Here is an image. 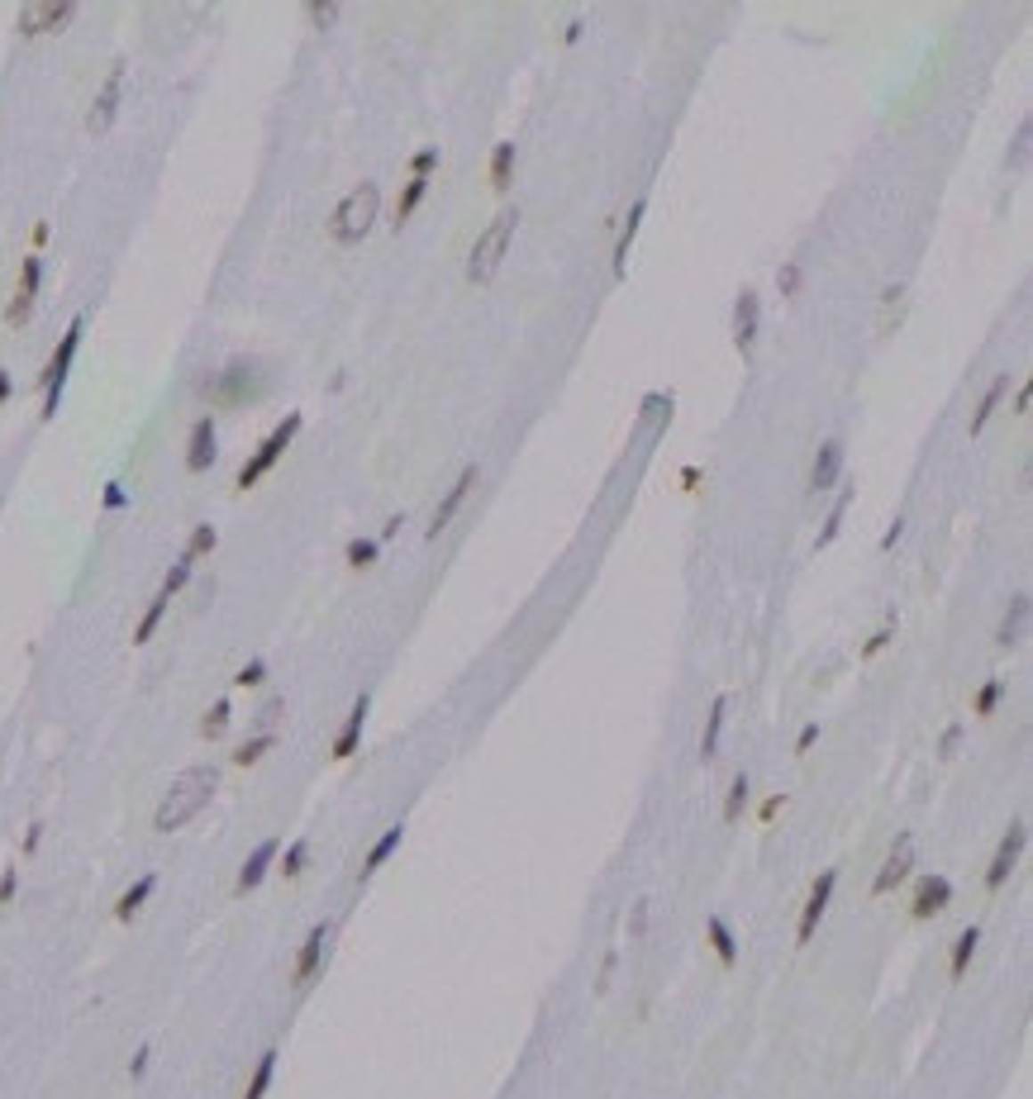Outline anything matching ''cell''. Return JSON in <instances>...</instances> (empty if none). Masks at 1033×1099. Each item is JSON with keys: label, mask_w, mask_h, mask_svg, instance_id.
Instances as JSON below:
<instances>
[{"label": "cell", "mask_w": 1033, "mask_h": 1099, "mask_svg": "<svg viewBox=\"0 0 1033 1099\" xmlns=\"http://www.w3.org/2000/svg\"><path fill=\"white\" fill-rule=\"evenodd\" d=\"M1029 158V124H1019V134H1014V152H1010V162L1019 167V162H1024Z\"/></svg>", "instance_id": "56"}, {"label": "cell", "mask_w": 1033, "mask_h": 1099, "mask_svg": "<svg viewBox=\"0 0 1033 1099\" xmlns=\"http://www.w3.org/2000/svg\"><path fill=\"white\" fill-rule=\"evenodd\" d=\"M272 747H277V729H263V733H253L248 743H239L233 747V767H257Z\"/></svg>", "instance_id": "28"}, {"label": "cell", "mask_w": 1033, "mask_h": 1099, "mask_svg": "<svg viewBox=\"0 0 1033 1099\" xmlns=\"http://www.w3.org/2000/svg\"><path fill=\"white\" fill-rule=\"evenodd\" d=\"M948 904H953V881H948V875H924V881L915 885L910 914H915L919 924H929V919H939Z\"/></svg>", "instance_id": "13"}, {"label": "cell", "mask_w": 1033, "mask_h": 1099, "mask_svg": "<svg viewBox=\"0 0 1033 1099\" xmlns=\"http://www.w3.org/2000/svg\"><path fill=\"white\" fill-rule=\"evenodd\" d=\"M815 743H819V723H805V729H801V738H795V757H805Z\"/></svg>", "instance_id": "52"}, {"label": "cell", "mask_w": 1033, "mask_h": 1099, "mask_svg": "<svg viewBox=\"0 0 1033 1099\" xmlns=\"http://www.w3.org/2000/svg\"><path fill=\"white\" fill-rule=\"evenodd\" d=\"M153 890H158V875H153V871L139 875V881H134V885H129V890H124V895L115 900V919H119V924H129L134 914H139L143 904H148V895H153Z\"/></svg>", "instance_id": "25"}, {"label": "cell", "mask_w": 1033, "mask_h": 1099, "mask_svg": "<svg viewBox=\"0 0 1033 1099\" xmlns=\"http://www.w3.org/2000/svg\"><path fill=\"white\" fill-rule=\"evenodd\" d=\"M781 810H786V795H771V800L762 804V810H757V818H762V824H771V818H777Z\"/></svg>", "instance_id": "57"}, {"label": "cell", "mask_w": 1033, "mask_h": 1099, "mask_svg": "<svg viewBox=\"0 0 1033 1099\" xmlns=\"http://www.w3.org/2000/svg\"><path fill=\"white\" fill-rule=\"evenodd\" d=\"M705 938H710L714 957H720V966H738V938H734V928H728L720 914H710V919H705Z\"/></svg>", "instance_id": "24"}, {"label": "cell", "mask_w": 1033, "mask_h": 1099, "mask_svg": "<svg viewBox=\"0 0 1033 1099\" xmlns=\"http://www.w3.org/2000/svg\"><path fill=\"white\" fill-rule=\"evenodd\" d=\"M424 196H429V181H424V176H410V181H405V191H401V200H395V229H401L405 219L419 210Z\"/></svg>", "instance_id": "32"}, {"label": "cell", "mask_w": 1033, "mask_h": 1099, "mask_svg": "<svg viewBox=\"0 0 1033 1099\" xmlns=\"http://www.w3.org/2000/svg\"><path fill=\"white\" fill-rule=\"evenodd\" d=\"M15 890H20V871H5V875H0V909L15 900Z\"/></svg>", "instance_id": "54"}, {"label": "cell", "mask_w": 1033, "mask_h": 1099, "mask_svg": "<svg viewBox=\"0 0 1033 1099\" xmlns=\"http://www.w3.org/2000/svg\"><path fill=\"white\" fill-rule=\"evenodd\" d=\"M434 167H438V148H419L415 158H410V172H415V176H424V181H429V172H434Z\"/></svg>", "instance_id": "47"}, {"label": "cell", "mask_w": 1033, "mask_h": 1099, "mask_svg": "<svg viewBox=\"0 0 1033 1099\" xmlns=\"http://www.w3.org/2000/svg\"><path fill=\"white\" fill-rule=\"evenodd\" d=\"M976 948H981V924H967V928L957 933V942H953V957H948V976H953V981L967 976Z\"/></svg>", "instance_id": "23"}, {"label": "cell", "mask_w": 1033, "mask_h": 1099, "mask_svg": "<svg viewBox=\"0 0 1033 1099\" xmlns=\"http://www.w3.org/2000/svg\"><path fill=\"white\" fill-rule=\"evenodd\" d=\"M229 719H233V704L229 700H215L210 709H205V719H200V738H224V729H229Z\"/></svg>", "instance_id": "35"}, {"label": "cell", "mask_w": 1033, "mask_h": 1099, "mask_svg": "<svg viewBox=\"0 0 1033 1099\" xmlns=\"http://www.w3.org/2000/svg\"><path fill=\"white\" fill-rule=\"evenodd\" d=\"M148 1062H153V1047H139V1052H134V1062H129V1076L143 1080L148 1076Z\"/></svg>", "instance_id": "53"}, {"label": "cell", "mask_w": 1033, "mask_h": 1099, "mask_svg": "<svg viewBox=\"0 0 1033 1099\" xmlns=\"http://www.w3.org/2000/svg\"><path fill=\"white\" fill-rule=\"evenodd\" d=\"M371 562H377V542H371V538H353V542H348V566L367 572Z\"/></svg>", "instance_id": "43"}, {"label": "cell", "mask_w": 1033, "mask_h": 1099, "mask_svg": "<svg viewBox=\"0 0 1033 1099\" xmlns=\"http://www.w3.org/2000/svg\"><path fill=\"white\" fill-rule=\"evenodd\" d=\"M38 286H44V262H38V257H24V262H20V290H15V296L38 300Z\"/></svg>", "instance_id": "40"}, {"label": "cell", "mask_w": 1033, "mask_h": 1099, "mask_svg": "<svg viewBox=\"0 0 1033 1099\" xmlns=\"http://www.w3.org/2000/svg\"><path fill=\"white\" fill-rule=\"evenodd\" d=\"M401 524H405V519H401V514H395V519H386V528H381V542H391L395 533H401Z\"/></svg>", "instance_id": "60"}, {"label": "cell", "mask_w": 1033, "mask_h": 1099, "mask_svg": "<svg viewBox=\"0 0 1033 1099\" xmlns=\"http://www.w3.org/2000/svg\"><path fill=\"white\" fill-rule=\"evenodd\" d=\"M191 576H196V562H191V558H186V552H182V558H176V562H172V572H167V581H162V595H167V600H172V595H182V590L191 586Z\"/></svg>", "instance_id": "39"}, {"label": "cell", "mask_w": 1033, "mask_h": 1099, "mask_svg": "<svg viewBox=\"0 0 1033 1099\" xmlns=\"http://www.w3.org/2000/svg\"><path fill=\"white\" fill-rule=\"evenodd\" d=\"M272 1080H277V1052L267 1047L263 1056H257V1066H253V1076H248V1085H243V1099H267Z\"/></svg>", "instance_id": "27"}, {"label": "cell", "mask_w": 1033, "mask_h": 1099, "mask_svg": "<svg viewBox=\"0 0 1033 1099\" xmlns=\"http://www.w3.org/2000/svg\"><path fill=\"white\" fill-rule=\"evenodd\" d=\"M101 505H105V509H124V505H129V491H124L119 481H110L105 495H101Z\"/></svg>", "instance_id": "50"}, {"label": "cell", "mask_w": 1033, "mask_h": 1099, "mask_svg": "<svg viewBox=\"0 0 1033 1099\" xmlns=\"http://www.w3.org/2000/svg\"><path fill=\"white\" fill-rule=\"evenodd\" d=\"M900 528H905V524H900V519H895V524L886 528V533H881V548H895V542H900Z\"/></svg>", "instance_id": "59"}, {"label": "cell", "mask_w": 1033, "mask_h": 1099, "mask_svg": "<svg viewBox=\"0 0 1033 1099\" xmlns=\"http://www.w3.org/2000/svg\"><path fill=\"white\" fill-rule=\"evenodd\" d=\"M38 838H44V824H29V833H24V857L38 852Z\"/></svg>", "instance_id": "58"}, {"label": "cell", "mask_w": 1033, "mask_h": 1099, "mask_svg": "<svg viewBox=\"0 0 1033 1099\" xmlns=\"http://www.w3.org/2000/svg\"><path fill=\"white\" fill-rule=\"evenodd\" d=\"M1024 633H1029V595H1014L1010 609H1005V619H1000V629H996V643L1000 647H1019Z\"/></svg>", "instance_id": "20"}, {"label": "cell", "mask_w": 1033, "mask_h": 1099, "mask_svg": "<svg viewBox=\"0 0 1033 1099\" xmlns=\"http://www.w3.org/2000/svg\"><path fill=\"white\" fill-rule=\"evenodd\" d=\"M263 680H267V662H263V657H253V662H248L239 676H233V686H243V690H257V686H263Z\"/></svg>", "instance_id": "45"}, {"label": "cell", "mask_w": 1033, "mask_h": 1099, "mask_svg": "<svg viewBox=\"0 0 1033 1099\" xmlns=\"http://www.w3.org/2000/svg\"><path fill=\"white\" fill-rule=\"evenodd\" d=\"M72 15H77L72 0H34V5L20 10V34H24V38H38V34H48V29H58V24H67Z\"/></svg>", "instance_id": "11"}, {"label": "cell", "mask_w": 1033, "mask_h": 1099, "mask_svg": "<svg viewBox=\"0 0 1033 1099\" xmlns=\"http://www.w3.org/2000/svg\"><path fill=\"white\" fill-rule=\"evenodd\" d=\"M848 505H852V485H843L838 491V500H834V509H829V519H824V528H819V538H815V548H829V542L843 533V519H848Z\"/></svg>", "instance_id": "30"}, {"label": "cell", "mask_w": 1033, "mask_h": 1099, "mask_svg": "<svg viewBox=\"0 0 1033 1099\" xmlns=\"http://www.w3.org/2000/svg\"><path fill=\"white\" fill-rule=\"evenodd\" d=\"M472 485H476V467H462V476L448 485L443 500H438V509H434V519H429V538H438V533H443V528L452 524V514L462 509L467 495H472Z\"/></svg>", "instance_id": "18"}, {"label": "cell", "mask_w": 1033, "mask_h": 1099, "mask_svg": "<svg viewBox=\"0 0 1033 1099\" xmlns=\"http://www.w3.org/2000/svg\"><path fill=\"white\" fill-rule=\"evenodd\" d=\"M305 15H310L314 24H320V29H329V24L338 20V5H334V0H310V5H305Z\"/></svg>", "instance_id": "46"}, {"label": "cell", "mask_w": 1033, "mask_h": 1099, "mask_svg": "<svg viewBox=\"0 0 1033 1099\" xmlns=\"http://www.w3.org/2000/svg\"><path fill=\"white\" fill-rule=\"evenodd\" d=\"M957 743H962V723H948L939 738V757H957Z\"/></svg>", "instance_id": "49"}, {"label": "cell", "mask_w": 1033, "mask_h": 1099, "mask_svg": "<svg viewBox=\"0 0 1033 1099\" xmlns=\"http://www.w3.org/2000/svg\"><path fill=\"white\" fill-rule=\"evenodd\" d=\"M300 424H305L300 414H286V419H281L277 428H272V434H267L263 443H257V452H253V457H248V462L239 467V491H253V485H257V481H263L272 467L281 462V452L291 448V438L300 434Z\"/></svg>", "instance_id": "6"}, {"label": "cell", "mask_w": 1033, "mask_h": 1099, "mask_svg": "<svg viewBox=\"0 0 1033 1099\" xmlns=\"http://www.w3.org/2000/svg\"><path fill=\"white\" fill-rule=\"evenodd\" d=\"M277 857H281V838H263L248 852V861L239 867V881H233V895H248V890H257L267 881V871L277 867Z\"/></svg>", "instance_id": "12"}, {"label": "cell", "mask_w": 1033, "mask_h": 1099, "mask_svg": "<svg viewBox=\"0 0 1033 1099\" xmlns=\"http://www.w3.org/2000/svg\"><path fill=\"white\" fill-rule=\"evenodd\" d=\"M367 714H371V695L362 690V695L353 700L348 719H343V729H338L334 747H329V757H334V761H348V757L357 753V743H362V729H367Z\"/></svg>", "instance_id": "15"}, {"label": "cell", "mask_w": 1033, "mask_h": 1099, "mask_svg": "<svg viewBox=\"0 0 1033 1099\" xmlns=\"http://www.w3.org/2000/svg\"><path fill=\"white\" fill-rule=\"evenodd\" d=\"M167 605H172V600H167V595H162V590L153 595V600H148V609H143V619H139V629H134V643H153V633H158V623H162V619H167Z\"/></svg>", "instance_id": "33"}, {"label": "cell", "mask_w": 1033, "mask_h": 1099, "mask_svg": "<svg viewBox=\"0 0 1033 1099\" xmlns=\"http://www.w3.org/2000/svg\"><path fill=\"white\" fill-rule=\"evenodd\" d=\"M643 215H648V200H633L624 229H619V239H614V276H624V267H629V248H633V239H639Z\"/></svg>", "instance_id": "21"}, {"label": "cell", "mask_w": 1033, "mask_h": 1099, "mask_svg": "<svg viewBox=\"0 0 1033 1099\" xmlns=\"http://www.w3.org/2000/svg\"><path fill=\"white\" fill-rule=\"evenodd\" d=\"M801 281H805L801 262H781V272H777V290H781V300H791L795 290H801Z\"/></svg>", "instance_id": "42"}, {"label": "cell", "mask_w": 1033, "mask_h": 1099, "mask_svg": "<svg viewBox=\"0 0 1033 1099\" xmlns=\"http://www.w3.org/2000/svg\"><path fill=\"white\" fill-rule=\"evenodd\" d=\"M515 224H519V210H500L486 229L476 233L472 262H467V276H472L476 286H486L491 276L500 272V262H505V253H509V239H515Z\"/></svg>", "instance_id": "3"}, {"label": "cell", "mask_w": 1033, "mask_h": 1099, "mask_svg": "<svg viewBox=\"0 0 1033 1099\" xmlns=\"http://www.w3.org/2000/svg\"><path fill=\"white\" fill-rule=\"evenodd\" d=\"M834 890H838V871L829 867V871H819L815 885H809V900H805V909H801V924H795V948H809V938L819 933L824 914H829Z\"/></svg>", "instance_id": "8"}, {"label": "cell", "mask_w": 1033, "mask_h": 1099, "mask_svg": "<svg viewBox=\"0 0 1033 1099\" xmlns=\"http://www.w3.org/2000/svg\"><path fill=\"white\" fill-rule=\"evenodd\" d=\"M724 714H728V695H714V704H710V719H705V733H700V761H714V757H720V738H724Z\"/></svg>", "instance_id": "22"}, {"label": "cell", "mask_w": 1033, "mask_h": 1099, "mask_svg": "<svg viewBox=\"0 0 1033 1099\" xmlns=\"http://www.w3.org/2000/svg\"><path fill=\"white\" fill-rule=\"evenodd\" d=\"M81 333H86V319L77 314L72 324H67V333L58 338V347H53L44 377H38V386H44V419H53V414H58V400H62L67 371H72V357H77V347H81Z\"/></svg>", "instance_id": "5"}, {"label": "cell", "mask_w": 1033, "mask_h": 1099, "mask_svg": "<svg viewBox=\"0 0 1033 1099\" xmlns=\"http://www.w3.org/2000/svg\"><path fill=\"white\" fill-rule=\"evenodd\" d=\"M119 95H124V62L110 67L105 86H101V95H95V105H91V115H86V129H91V134H105L110 124H115V115H119Z\"/></svg>", "instance_id": "14"}, {"label": "cell", "mask_w": 1033, "mask_h": 1099, "mask_svg": "<svg viewBox=\"0 0 1033 1099\" xmlns=\"http://www.w3.org/2000/svg\"><path fill=\"white\" fill-rule=\"evenodd\" d=\"M329 933H334V928H329V924H314L310 933H305V942H300V952H296V966H291V985H296V990H310V981L320 976V966H324V952H329Z\"/></svg>", "instance_id": "10"}, {"label": "cell", "mask_w": 1033, "mask_h": 1099, "mask_svg": "<svg viewBox=\"0 0 1033 1099\" xmlns=\"http://www.w3.org/2000/svg\"><path fill=\"white\" fill-rule=\"evenodd\" d=\"M910 871H915V838H910V833H900L895 847H891V857L881 861V871H876V881H872V900L891 895L895 885H905V881H910Z\"/></svg>", "instance_id": "9"}, {"label": "cell", "mask_w": 1033, "mask_h": 1099, "mask_svg": "<svg viewBox=\"0 0 1033 1099\" xmlns=\"http://www.w3.org/2000/svg\"><path fill=\"white\" fill-rule=\"evenodd\" d=\"M838 471H843V443L829 438L819 448V457H815V467H809V491H834Z\"/></svg>", "instance_id": "19"}, {"label": "cell", "mask_w": 1033, "mask_h": 1099, "mask_svg": "<svg viewBox=\"0 0 1033 1099\" xmlns=\"http://www.w3.org/2000/svg\"><path fill=\"white\" fill-rule=\"evenodd\" d=\"M263 391H267V377H257L253 362H229L224 371H215V377L200 386V395L210 400V405H229V410L253 405Z\"/></svg>", "instance_id": "4"}, {"label": "cell", "mask_w": 1033, "mask_h": 1099, "mask_svg": "<svg viewBox=\"0 0 1033 1099\" xmlns=\"http://www.w3.org/2000/svg\"><path fill=\"white\" fill-rule=\"evenodd\" d=\"M219 457V434H215V419L205 414V419H196V428H191V443H186V467L191 471H210Z\"/></svg>", "instance_id": "17"}, {"label": "cell", "mask_w": 1033, "mask_h": 1099, "mask_svg": "<svg viewBox=\"0 0 1033 1099\" xmlns=\"http://www.w3.org/2000/svg\"><path fill=\"white\" fill-rule=\"evenodd\" d=\"M305 861H310V843L305 838H296L291 847L281 852V861H277V871L286 875V881H300V871H305Z\"/></svg>", "instance_id": "37"}, {"label": "cell", "mask_w": 1033, "mask_h": 1099, "mask_svg": "<svg viewBox=\"0 0 1033 1099\" xmlns=\"http://www.w3.org/2000/svg\"><path fill=\"white\" fill-rule=\"evenodd\" d=\"M757 324H762V300H757V290H738V300H734V343H738L743 357H748L752 343H757Z\"/></svg>", "instance_id": "16"}, {"label": "cell", "mask_w": 1033, "mask_h": 1099, "mask_svg": "<svg viewBox=\"0 0 1033 1099\" xmlns=\"http://www.w3.org/2000/svg\"><path fill=\"white\" fill-rule=\"evenodd\" d=\"M10 391H15V381H10V371H0V405L10 400Z\"/></svg>", "instance_id": "63"}, {"label": "cell", "mask_w": 1033, "mask_h": 1099, "mask_svg": "<svg viewBox=\"0 0 1033 1099\" xmlns=\"http://www.w3.org/2000/svg\"><path fill=\"white\" fill-rule=\"evenodd\" d=\"M281 709H286V700H272V704H263V714H257V733L272 729V723L281 719Z\"/></svg>", "instance_id": "55"}, {"label": "cell", "mask_w": 1033, "mask_h": 1099, "mask_svg": "<svg viewBox=\"0 0 1033 1099\" xmlns=\"http://www.w3.org/2000/svg\"><path fill=\"white\" fill-rule=\"evenodd\" d=\"M1014 414H1019V419L1029 414V386H1019V395H1014Z\"/></svg>", "instance_id": "61"}, {"label": "cell", "mask_w": 1033, "mask_h": 1099, "mask_svg": "<svg viewBox=\"0 0 1033 1099\" xmlns=\"http://www.w3.org/2000/svg\"><path fill=\"white\" fill-rule=\"evenodd\" d=\"M1024 847H1029V824H1024V818H1014V824L1005 828V838H1000V847H996V857H990V867H986V890H990V895H996V890L1014 875L1019 857H1024Z\"/></svg>", "instance_id": "7"}, {"label": "cell", "mask_w": 1033, "mask_h": 1099, "mask_svg": "<svg viewBox=\"0 0 1033 1099\" xmlns=\"http://www.w3.org/2000/svg\"><path fill=\"white\" fill-rule=\"evenodd\" d=\"M614 966H619V952L610 948V952H605V962H600V981H596V990H600V995L610 990V981H614Z\"/></svg>", "instance_id": "51"}, {"label": "cell", "mask_w": 1033, "mask_h": 1099, "mask_svg": "<svg viewBox=\"0 0 1033 1099\" xmlns=\"http://www.w3.org/2000/svg\"><path fill=\"white\" fill-rule=\"evenodd\" d=\"M681 485H686V491H695V485H700V467H686L681 471Z\"/></svg>", "instance_id": "62"}, {"label": "cell", "mask_w": 1033, "mask_h": 1099, "mask_svg": "<svg viewBox=\"0 0 1033 1099\" xmlns=\"http://www.w3.org/2000/svg\"><path fill=\"white\" fill-rule=\"evenodd\" d=\"M643 933H648V900H639L629 914V938H643Z\"/></svg>", "instance_id": "48"}, {"label": "cell", "mask_w": 1033, "mask_h": 1099, "mask_svg": "<svg viewBox=\"0 0 1033 1099\" xmlns=\"http://www.w3.org/2000/svg\"><path fill=\"white\" fill-rule=\"evenodd\" d=\"M509 176H515V143H495L491 148V186L505 191Z\"/></svg>", "instance_id": "34"}, {"label": "cell", "mask_w": 1033, "mask_h": 1099, "mask_svg": "<svg viewBox=\"0 0 1033 1099\" xmlns=\"http://www.w3.org/2000/svg\"><path fill=\"white\" fill-rule=\"evenodd\" d=\"M1005 391H1010V377H996L986 386V395H981V405H976V414H972V434H981V428L990 424V414L1000 410V400H1005Z\"/></svg>", "instance_id": "31"}, {"label": "cell", "mask_w": 1033, "mask_h": 1099, "mask_svg": "<svg viewBox=\"0 0 1033 1099\" xmlns=\"http://www.w3.org/2000/svg\"><path fill=\"white\" fill-rule=\"evenodd\" d=\"M900 310H905V286L895 281L881 290V333H891V324H900Z\"/></svg>", "instance_id": "38"}, {"label": "cell", "mask_w": 1033, "mask_h": 1099, "mask_svg": "<svg viewBox=\"0 0 1033 1099\" xmlns=\"http://www.w3.org/2000/svg\"><path fill=\"white\" fill-rule=\"evenodd\" d=\"M1000 700H1005V680H1000V676H990L986 686L976 690V700H972V714H976V719H990V714H996V709H1000Z\"/></svg>", "instance_id": "36"}, {"label": "cell", "mask_w": 1033, "mask_h": 1099, "mask_svg": "<svg viewBox=\"0 0 1033 1099\" xmlns=\"http://www.w3.org/2000/svg\"><path fill=\"white\" fill-rule=\"evenodd\" d=\"M377 215H381V191L371 181H362V186H353L338 200L334 219H329V233H334V243H362L371 224H377Z\"/></svg>", "instance_id": "2"}, {"label": "cell", "mask_w": 1033, "mask_h": 1099, "mask_svg": "<svg viewBox=\"0 0 1033 1099\" xmlns=\"http://www.w3.org/2000/svg\"><path fill=\"white\" fill-rule=\"evenodd\" d=\"M401 843H405V824H391L377 843H371V852H367V861H362V881H367L371 871H381L386 861L395 857V847H401Z\"/></svg>", "instance_id": "26"}, {"label": "cell", "mask_w": 1033, "mask_h": 1099, "mask_svg": "<svg viewBox=\"0 0 1033 1099\" xmlns=\"http://www.w3.org/2000/svg\"><path fill=\"white\" fill-rule=\"evenodd\" d=\"M891 638H895V619H886V623H881V629H876V633H872V638H866V643H862V662H872L876 652H886V643H891Z\"/></svg>", "instance_id": "44"}, {"label": "cell", "mask_w": 1033, "mask_h": 1099, "mask_svg": "<svg viewBox=\"0 0 1033 1099\" xmlns=\"http://www.w3.org/2000/svg\"><path fill=\"white\" fill-rule=\"evenodd\" d=\"M215 542H219L215 524H196V533H191V542H186V558H191V562L210 558V552H215Z\"/></svg>", "instance_id": "41"}, {"label": "cell", "mask_w": 1033, "mask_h": 1099, "mask_svg": "<svg viewBox=\"0 0 1033 1099\" xmlns=\"http://www.w3.org/2000/svg\"><path fill=\"white\" fill-rule=\"evenodd\" d=\"M748 795H752L748 771H738L734 781H728V795H724V824H728V828L743 824V814H748Z\"/></svg>", "instance_id": "29"}, {"label": "cell", "mask_w": 1033, "mask_h": 1099, "mask_svg": "<svg viewBox=\"0 0 1033 1099\" xmlns=\"http://www.w3.org/2000/svg\"><path fill=\"white\" fill-rule=\"evenodd\" d=\"M215 790H219V771H215V767H191V771H182V776H176V781L167 786V795L158 800L153 828H158V833L186 828L191 818H196L205 804L215 800Z\"/></svg>", "instance_id": "1"}]
</instances>
